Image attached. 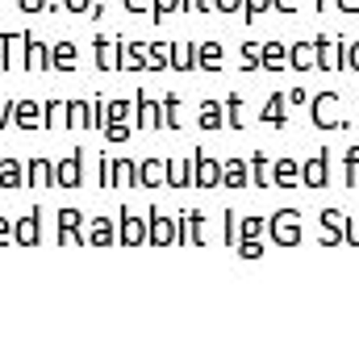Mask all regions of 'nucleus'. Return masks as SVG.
I'll return each mask as SVG.
<instances>
[{
    "mask_svg": "<svg viewBox=\"0 0 359 359\" xmlns=\"http://www.w3.org/2000/svg\"><path fill=\"white\" fill-rule=\"evenodd\" d=\"M72 4H84V0H72Z\"/></svg>",
    "mask_w": 359,
    "mask_h": 359,
    "instance_id": "1",
    "label": "nucleus"
}]
</instances>
